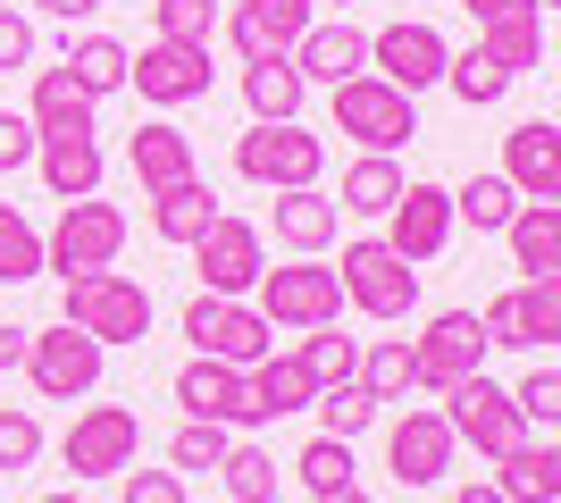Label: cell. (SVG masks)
Here are the masks:
<instances>
[{
	"label": "cell",
	"instance_id": "cell-1",
	"mask_svg": "<svg viewBox=\"0 0 561 503\" xmlns=\"http://www.w3.org/2000/svg\"><path fill=\"white\" fill-rule=\"evenodd\" d=\"M59 319L117 353V344H142V335H151V294H142L126 268H84V277H59Z\"/></svg>",
	"mask_w": 561,
	"mask_h": 503
},
{
	"label": "cell",
	"instance_id": "cell-2",
	"mask_svg": "<svg viewBox=\"0 0 561 503\" xmlns=\"http://www.w3.org/2000/svg\"><path fill=\"white\" fill-rule=\"evenodd\" d=\"M319 168H328V144L302 118H252V135H234V176L243 185L294 193V185H319Z\"/></svg>",
	"mask_w": 561,
	"mask_h": 503
},
{
	"label": "cell",
	"instance_id": "cell-3",
	"mask_svg": "<svg viewBox=\"0 0 561 503\" xmlns=\"http://www.w3.org/2000/svg\"><path fill=\"white\" fill-rule=\"evenodd\" d=\"M344 302L360 319H411L420 311V268L402 261L386 236H360V243H344Z\"/></svg>",
	"mask_w": 561,
	"mask_h": 503
},
{
	"label": "cell",
	"instance_id": "cell-4",
	"mask_svg": "<svg viewBox=\"0 0 561 503\" xmlns=\"http://www.w3.org/2000/svg\"><path fill=\"white\" fill-rule=\"evenodd\" d=\"M335 135H352L360 151H402L411 135H420V101L411 93H394L386 76H344L335 84Z\"/></svg>",
	"mask_w": 561,
	"mask_h": 503
},
{
	"label": "cell",
	"instance_id": "cell-5",
	"mask_svg": "<svg viewBox=\"0 0 561 503\" xmlns=\"http://www.w3.org/2000/svg\"><path fill=\"white\" fill-rule=\"evenodd\" d=\"M101 361H110V344H93L84 328L59 319V328H34V335H25V361H18V369L34 378L43 403H84V395L101 386Z\"/></svg>",
	"mask_w": 561,
	"mask_h": 503
},
{
	"label": "cell",
	"instance_id": "cell-6",
	"mask_svg": "<svg viewBox=\"0 0 561 503\" xmlns=\"http://www.w3.org/2000/svg\"><path fill=\"white\" fill-rule=\"evenodd\" d=\"M117 252H126V210L117 202H101V193L59 202V227L43 236V268L84 277V268H117Z\"/></svg>",
	"mask_w": 561,
	"mask_h": 503
},
{
	"label": "cell",
	"instance_id": "cell-7",
	"mask_svg": "<svg viewBox=\"0 0 561 503\" xmlns=\"http://www.w3.org/2000/svg\"><path fill=\"white\" fill-rule=\"evenodd\" d=\"M176 328L193 335V353L234 361V369H252V361H268V353H277V328L260 319V302H234V294H193Z\"/></svg>",
	"mask_w": 561,
	"mask_h": 503
},
{
	"label": "cell",
	"instance_id": "cell-8",
	"mask_svg": "<svg viewBox=\"0 0 561 503\" xmlns=\"http://www.w3.org/2000/svg\"><path fill=\"white\" fill-rule=\"evenodd\" d=\"M260 319L268 328H335L344 319V277L319 261H294V268H260V286H252Z\"/></svg>",
	"mask_w": 561,
	"mask_h": 503
},
{
	"label": "cell",
	"instance_id": "cell-9",
	"mask_svg": "<svg viewBox=\"0 0 561 503\" xmlns=\"http://www.w3.org/2000/svg\"><path fill=\"white\" fill-rule=\"evenodd\" d=\"M445 428L461 436L469 454H486V461H503L512 445H528V420H519L512 386H494L486 369H478V378H461V386L445 395Z\"/></svg>",
	"mask_w": 561,
	"mask_h": 503
},
{
	"label": "cell",
	"instance_id": "cell-10",
	"mask_svg": "<svg viewBox=\"0 0 561 503\" xmlns=\"http://www.w3.org/2000/svg\"><path fill=\"white\" fill-rule=\"evenodd\" d=\"M142 454V420L126 403H93V411H76V428L59 436V461L76 470V487L84 479H117V470H135Z\"/></svg>",
	"mask_w": 561,
	"mask_h": 503
},
{
	"label": "cell",
	"instance_id": "cell-11",
	"mask_svg": "<svg viewBox=\"0 0 561 503\" xmlns=\"http://www.w3.org/2000/svg\"><path fill=\"white\" fill-rule=\"evenodd\" d=\"M486 328H478V311H436L420 335H411V369H420L427 395H453L461 378H478L486 369Z\"/></svg>",
	"mask_w": 561,
	"mask_h": 503
},
{
	"label": "cell",
	"instance_id": "cell-12",
	"mask_svg": "<svg viewBox=\"0 0 561 503\" xmlns=\"http://www.w3.org/2000/svg\"><path fill=\"white\" fill-rule=\"evenodd\" d=\"M260 268H268V243H260V227L252 218H227L218 210L202 236H193V277H202V294H243L260 286Z\"/></svg>",
	"mask_w": 561,
	"mask_h": 503
},
{
	"label": "cell",
	"instance_id": "cell-13",
	"mask_svg": "<svg viewBox=\"0 0 561 503\" xmlns=\"http://www.w3.org/2000/svg\"><path fill=\"white\" fill-rule=\"evenodd\" d=\"M445 59H453V43L427 18H402V25H377L369 34V76H386V84L411 93V101H420L427 84H445Z\"/></svg>",
	"mask_w": 561,
	"mask_h": 503
},
{
	"label": "cell",
	"instance_id": "cell-14",
	"mask_svg": "<svg viewBox=\"0 0 561 503\" xmlns=\"http://www.w3.org/2000/svg\"><path fill=\"white\" fill-rule=\"evenodd\" d=\"M126 93H142L151 110H185V101L210 93V43H151L135 50V68H126Z\"/></svg>",
	"mask_w": 561,
	"mask_h": 503
},
{
	"label": "cell",
	"instance_id": "cell-15",
	"mask_svg": "<svg viewBox=\"0 0 561 503\" xmlns=\"http://www.w3.org/2000/svg\"><path fill=\"white\" fill-rule=\"evenodd\" d=\"M176 403H185V420H218V428H260L252 369H234V361H210V353H193L185 369H176Z\"/></svg>",
	"mask_w": 561,
	"mask_h": 503
},
{
	"label": "cell",
	"instance_id": "cell-16",
	"mask_svg": "<svg viewBox=\"0 0 561 503\" xmlns=\"http://www.w3.org/2000/svg\"><path fill=\"white\" fill-rule=\"evenodd\" d=\"M386 243H394L411 268H427V261L453 243V193L427 185V176H411V185H402V202L386 210Z\"/></svg>",
	"mask_w": 561,
	"mask_h": 503
},
{
	"label": "cell",
	"instance_id": "cell-17",
	"mask_svg": "<svg viewBox=\"0 0 561 503\" xmlns=\"http://www.w3.org/2000/svg\"><path fill=\"white\" fill-rule=\"evenodd\" d=\"M453 454H461V436L445 428V411H402L394 428H386V470L402 487H436L453 470Z\"/></svg>",
	"mask_w": 561,
	"mask_h": 503
},
{
	"label": "cell",
	"instance_id": "cell-18",
	"mask_svg": "<svg viewBox=\"0 0 561 503\" xmlns=\"http://www.w3.org/2000/svg\"><path fill=\"white\" fill-rule=\"evenodd\" d=\"M310 25H319V0H243V9L227 18V43L243 50V68H252V59L294 50Z\"/></svg>",
	"mask_w": 561,
	"mask_h": 503
},
{
	"label": "cell",
	"instance_id": "cell-19",
	"mask_svg": "<svg viewBox=\"0 0 561 503\" xmlns=\"http://www.w3.org/2000/svg\"><path fill=\"white\" fill-rule=\"evenodd\" d=\"M503 185L519 202H561V126L545 118H519L503 135Z\"/></svg>",
	"mask_w": 561,
	"mask_h": 503
},
{
	"label": "cell",
	"instance_id": "cell-20",
	"mask_svg": "<svg viewBox=\"0 0 561 503\" xmlns=\"http://www.w3.org/2000/svg\"><path fill=\"white\" fill-rule=\"evenodd\" d=\"M285 59H294V76H302V84H328V93H335L344 76L369 68V34H360L352 18H335V25H310V34L285 50Z\"/></svg>",
	"mask_w": 561,
	"mask_h": 503
},
{
	"label": "cell",
	"instance_id": "cell-21",
	"mask_svg": "<svg viewBox=\"0 0 561 503\" xmlns=\"http://www.w3.org/2000/svg\"><path fill=\"white\" fill-rule=\"evenodd\" d=\"M126 160H135L142 193H168V185H185V176H202V160H193V135H185V126H168V118L135 126V135H126Z\"/></svg>",
	"mask_w": 561,
	"mask_h": 503
},
{
	"label": "cell",
	"instance_id": "cell-22",
	"mask_svg": "<svg viewBox=\"0 0 561 503\" xmlns=\"http://www.w3.org/2000/svg\"><path fill=\"white\" fill-rule=\"evenodd\" d=\"M335 227H344L335 193H319V185H294V193H277V243L294 252V261H319V252L335 243Z\"/></svg>",
	"mask_w": 561,
	"mask_h": 503
},
{
	"label": "cell",
	"instance_id": "cell-23",
	"mask_svg": "<svg viewBox=\"0 0 561 503\" xmlns=\"http://www.w3.org/2000/svg\"><path fill=\"white\" fill-rule=\"evenodd\" d=\"M34 168H43L50 202H84V193H101V144H93V135H43V144H34Z\"/></svg>",
	"mask_w": 561,
	"mask_h": 503
},
{
	"label": "cell",
	"instance_id": "cell-24",
	"mask_svg": "<svg viewBox=\"0 0 561 503\" xmlns=\"http://www.w3.org/2000/svg\"><path fill=\"white\" fill-rule=\"evenodd\" d=\"M519 277H561V202H519V218L503 227Z\"/></svg>",
	"mask_w": 561,
	"mask_h": 503
},
{
	"label": "cell",
	"instance_id": "cell-25",
	"mask_svg": "<svg viewBox=\"0 0 561 503\" xmlns=\"http://www.w3.org/2000/svg\"><path fill=\"white\" fill-rule=\"evenodd\" d=\"M93 110H101V101L84 93L68 68H34V110H25V118L43 126V135H101Z\"/></svg>",
	"mask_w": 561,
	"mask_h": 503
},
{
	"label": "cell",
	"instance_id": "cell-26",
	"mask_svg": "<svg viewBox=\"0 0 561 503\" xmlns=\"http://www.w3.org/2000/svg\"><path fill=\"white\" fill-rule=\"evenodd\" d=\"M142 202H151V236L176 243V252H193V236L218 218V193L202 176H185V185H168V193H142Z\"/></svg>",
	"mask_w": 561,
	"mask_h": 503
},
{
	"label": "cell",
	"instance_id": "cell-27",
	"mask_svg": "<svg viewBox=\"0 0 561 503\" xmlns=\"http://www.w3.org/2000/svg\"><path fill=\"white\" fill-rule=\"evenodd\" d=\"M252 403H260V428H268L285 411L319 403V378L302 369V353H268V361H252Z\"/></svg>",
	"mask_w": 561,
	"mask_h": 503
},
{
	"label": "cell",
	"instance_id": "cell-28",
	"mask_svg": "<svg viewBox=\"0 0 561 503\" xmlns=\"http://www.w3.org/2000/svg\"><path fill=\"white\" fill-rule=\"evenodd\" d=\"M402 185H411V176L394 168V151H360V160L344 168V193H335V202H344V218H386L402 202Z\"/></svg>",
	"mask_w": 561,
	"mask_h": 503
},
{
	"label": "cell",
	"instance_id": "cell-29",
	"mask_svg": "<svg viewBox=\"0 0 561 503\" xmlns=\"http://www.w3.org/2000/svg\"><path fill=\"white\" fill-rule=\"evenodd\" d=\"M494 495L503 503H561V479H553V445H512V454L494 461Z\"/></svg>",
	"mask_w": 561,
	"mask_h": 503
},
{
	"label": "cell",
	"instance_id": "cell-30",
	"mask_svg": "<svg viewBox=\"0 0 561 503\" xmlns=\"http://www.w3.org/2000/svg\"><path fill=\"white\" fill-rule=\"evenodd\" d=\"M512 344L519 353L561 344V277H519L512 286Z\"/></svg>",
	"mask_w": 561,
	"mask_h": 503
},
{
	"label": "cell",
	"instance_id": "cell-31",
	"mask_svg": "<svg viewBox=\"0 0 561 503\" xmlns=\"http://www.w3.org/2000/svg\"><path fill=\"white\" fill-rule=\"evenodd\" d=\"M59 68H68L93 101H110V93H126V68H135V50L117 43V34H84V43H68V59H59Z\"/></svg>",
	"mask_w": 561,
	"mask_h": 503
},
{
	"label": "cell",
	"instance_id": "cell-32",
	"mask_svg": "<svg viewBox=\"0 0 561 503\" xmlns=\"http://www.w3.org/2000/svg\"><path fill=\"white\" fill-rule=\"evenodd\" d=\"M302 76H294V59H252V68H243V101H252V118H302Z\"/></svg>",
	"mask_w": 561,
	"mask_h": 503
},
{
	"label": "cell",
	"instance_id": "cell-33",
	"mask_svg": "<svg viewBox=\"0 0 561 503\" xmlns=\"http://www.w3.org/2000/svg\"><path fill=\"white\" fill-rule=\"evenodd\" d=\"M352 386H360L377 411L402 403V395L420 386V369H411V335H386V344H369V353H360V378H352Z\"/></svg>",
	"mask_w": 561,
	"mask_h": 503
},
{
	"label": "cell",
	"instance_id": "cell-34",
	"mask_svg": "<svg viewBox=\"0 0 561 503\" xmlns=\"http://www.w3.org/2000/svg\"><path fill=\"white\" fill-rule=\"evenodd\" d=\"M445 93L461 101V110H494V101L512 93V68L469 43V50H453V59H445Z\"/></svg>",
	"mask_w": 561,
	"mask_h": 503
},
{
	"label": "cell",
	"instance_id": "cell-35",
	"mask_svg": "<svg viewBox=\"0 0 561 503\" xmlns=\"http://www.w3.org/2000/svg\"><path fill=\"white\" fill-rule=\"evenodd\" d=\"M478 50L486 59H503V68H537L545 59V9H512V18H494V25H478Z\"/></svg>",
	"mask_w": 561,
	"mask_h": 503
},
{
	"label": "cell",
	"instance_id": "cell-36",
	"mask_svg": "<svg viewBox=\"0 0 561 503\" xmlns=\"http://www.w3.org/2000/svg\"><path fill=\"white\" fill-rule=\"evenodd\" d=\"M512 218H519V193L503 185V168H494V176H469V185L453 193V227H478V236H503Z\"/></svg>",
	"mask_w": 561,
	"mask_h": 503
},
{
	"label": "cell",
	"instance_id": "cell-37",
	"mask_svg": "<svg viewBox=\"0 0 561 503\" xmlns=\"http://www.w3.org/2000/svg\"><path fill=\"white\" fill-rule=\"evenodd\" d=\"M218 479H227V503H277L285 470H277V454H260V445H243V436H234L227 461H218Z\"/></svg>",
	"mask_w": 561,
	"mask_h": 503
},
{
	"label": "cell",
	"instance_id": "cell-38",
	"mask_svg": "<svg viewBox=\"0 0 561 503\" xmlns=\"http://www.w3.org/2000/svg\"><path fill=\"white\" fill-rule=\"evenodd\" d=\"M25 277H43V227L18 202H0V286H25Z\"/></svg>",
	"mask_w": 561,
	"mask_h": 503
},
{
	"label": "cell",
	"instance_id": "cell-39",
	"mask_svg": "<svg viewBox=\"0 0 561 503\" xmlns=\"http://www.w3.org/2000/svg\"><path fill=\"white\" fill-rule=\"evenodd\" d=\"M302 369L319 378V395H328V386H352L360 378V344L335 335V328H302Z\"/></svg>",
	"mask_w": 561,
	"mask_h": 503
},
{
	"label": "cell",
	"instance_id": "cell-40",
	"mask_svg": "<svg viewBox=\"0 0 561 503\" xmlns=\"http://www.w3.org/2000/svg\"><path fill=\"white\" fill-rule=\"evenodd\" d=\"M294 479H302L310 495H335V487H360V479H352V445H344V436H310L302 454H294Z\"/></svg>",
	"mask_w": 561,
	"mask_h": 503
},
{
	"label": "cell",
	"instance_id": "cell-41",
	"mask_svg": "<svg viewBox=\"0 0 561 503\" xmlns=\"http://www.w3.org/2000/svg\"><path fill=\"white\" fill-rule=\"evenodd\" d=\"M310 411H319V436H344V445L377 428V403L360 395V386H328V395H319Z\"/></svg>",
	"mask_w": 561,
	"mask_h": 503
},
{
	"label": "cell",
	"instance_id": "cell-42",
	"mask_svg": "<svg viewBox=\"0 0 561 503\" xmlns=\"http://www.w3.org/2000/svg\"><path fill=\"white\" fill-rule=\"evenodd\" d=\"M227 445H234V428H218V420H185V428L168 436V461H176V470H218Z\"/></svg>",
	"mask_w": 561,
	"mask_h": 503
},
{
	"label": "cell",
	"instance_id": "cell-43",
	"mask_svg": "<svg viewBox=\"0 0 561 503\" xmlns=\"http://www.w3.org/2000/svg\"><path fill=\"white\" fill-rule=\"evenodd\" d=\"M160 43H210L218 34V0H151Z\"/></svg>",
	"mask_w": 561,
	"mask_h": 503
},
{
	"label": "cell",
	"instance_id": "cell-44",
	"mask_svg": "<svg viewBox=\"0 0 561 503\" xmlns=\"http://www.w3.org/2000/svg\"><path fill=\"white\" fill-rule=\"evenodd\" d=\"M34 461H43V420H34V411H9V403H0V470L18 479V470H34Z\"/></svg>",
	"mask_w": 561,
	"mask_h": 503
},
{
	"label": "cell",
	"instance_id": "cell-45",
	"mask_svg": "<svg viewBox=\"0 0 561 503\" xmlns=\"http://www.w3.org/2000/svg\"><path fill=\"white\" fill-rule=\"evenodd\" d=\"M512 403H519L528 428H553L561 436V369H528V378L512 386Z\"/></svg>",
	"mask_w": 561,
	"mask_h": 503
},
{
	"label": "cell",
	"instance_id": "cell-46",
	"mask_svg": "<svg viewBox=\"0 0 561 503\" xmlns=\"http://www.w3.org/2000/svg\"><path fill=\"white\" fill-rule=\"evenodd\" d=\"M34 144H43V126L25 118V110H0V176L34 168Z\"/></svg>",
	"mask_w": 561,
	"mask_h": 503
},
{
	"label": "cell",
	"instance_id": "cell-47",
	"mask_svg": "<svg viewBox=\"0 0 561 503\" xmlns=\"http://www.w3.org/2000/svg\"><path fill=\"white\" fill-rule=\"evenodd\" d=\"M117 495L126 503H185V479L176 470H117Z\"/></svg>",
	"mask_w": 561,
	"mask_h": 503
},
{
	"label": "cell",
	"instance_id": "cell-48",
	"mask_svg": "<svg viewBox=\"0 0 561 503\" xmlns=\"http://www.w3.org/2000/svg\"><path fill=\"white\" fill-rule=\"evenodd\" d=\"M9 68H34V25H25L18 9H0V76Z\"/></svg>",
	"mask_w": 561,
	"mask_h": 503
},
{
	"label": "cell",
	"instance_id": "cell-49",
	"mask_svg": "<svg viewBox=\"0 0 561 503\" xmlns=\"http://www.w3.org/2000/svg\"><path fill=\"white\" fill-rule=\"evenodd\" d=\"M478 25H494V18H512V9H537V0H461Z\"/></svg>",
	"mask_w": 561,
	"mask_h": 503
},
{
	"label": "cell",
	"instance_id": "cell-50",
	"mask_svg": "<svg viewBox=\"0 0 561 503\" xmlns=\"http://www.w3.org/2000/svg\"><path fill=\"white\" fill-rule=\"evenodd\" d=\"M34 9H43V18H59V25H76V18H93L101 0H34Z\"/></svg>",
	"mask_w": 561,
	"mask_h": 503
},
{
	"label": "cell",
	"instance_id": "cell-51",
	"mask_svg": "<svg viewBox=\"0 0 561 503\" xmlns=\"http://www.w3.org/2000/svg\"><path fill=\"white\" fill-rule=\"evenodd\" d=\"M25 335H34V328H0V369H18V361H25Z\"/></svg>",
	"mask_w": 561,
	"mask_h": 503
},
{
	"label": "cell",
	"instance_id": "cell-52",
	"mask_svg": "<svg viewBox=\"0 0 561 503\" xmlns=\"http://www.w3.org/2000/svg\"><path fill=\"white\" fill-rule=\"evenodd\" d=\"M453 503H503V495H494V479H486V487H461Z\"/></svg>",
	"mask_w": 561,
	"mask_h": 503
},
{
	"label": "cell",
	"instance_id": "cell-53",
	"mask_svg": "<svg viewBox=\"0 0 561 503\" xmlns=\"http://www.w3.org/2000/svg\"><path fill=\"white\" fill-rule=\"evenodd\" d=\"M310 503H377V495H360V487H335V495H310Z\"/></svg>",
	"mask_w": 561,
	"mask_h": 503
},
{
	"label": "cell",
	"instance_id": "cell-54",
	"mask_svg": "<svg viewBox=\"0 0 561 503\" xmlns=\"http://www.w3.org/2000/svg\"><path fill=\"white\" fill-rule=\"evenodd\" d=\"M43 503H84V495H43Z\"/></svg>",
	"mask_w": 561,
	"mask_h": 503
},
{
	"label": "cell",
	"instance_id": "cell-55",
	"mask_svg": "<svg viewBox=\"0 0 561 503\" xmlns=\"http://www.w3.org/2000/svg\"><path fill=\"white\" fill-rule=\"evenodd\" d=\"M553 479H561V445H553Z\"/></svg>",
	"mask_w": 561,
	"mask_h": 503
},
{
	"label": "cell",
	"instance_id": "cell-56",
	"mask_svg": "<svg viewBox=\"0 0 561 503\" xmlns=\"http://www.w3.org/2000/svg\"><path fill=\"white\" fill-rule=\"evenodd\" d=\"M553 68H561V34H553Z\"/></svg>",
	"mask_w": 561,
	"mask_h": 503
},
{
	"label": "cell",
	"instance_id": "cell-57",
	"mask_svg": "<svg viewBox=\"0 0 561 503\" xmlns=\"http://www.w3.org/2000/svg\"><path fill=\"white\" fill-rule=\"evenodd\" d=\"M537 9H561V0H537Z\"/></svg>",
	"mask_w": 561,
	"mask_h": 503
},
{
	"label": "cell",
	"instance_id": "cell-58",
	"mask_svg": "<svg viewBox=\"0 0 561 503\" xmlns=\"http://www.w3.org/2000/svg\"><path fill=\"white\" fill-rule=\"evenodd\" d=\"M335 9H352V0H335Z\"/></svg>",
	"mask_w": 561,
	"mask_h": 503
},
{
	"label": "cell",
	"instance_id": "cell-59",
	"mask_svg": "<svg viewBox=\"0 0 561 503\" xmlns=\"http://www.w3.org/2000/svg\"><path fill=\"white\" fill-rule=\"evenodd\" d=\"M0 378H9V369H0Z\"/></svg>",
	"mask_w": 561,
	"mask_h": 503
},
{
	"label": "cell",
	"instance_id": "cell-60",
	"mask_svg": "<svg viewBox=\"0 0 561 503\" xmlns=\"http://www.w3.org/2000/svg\"><path fill=\"white\" fill-rule=\"evenodd\" d=\"M0 9H9V0H0Z\"/></svg>",
	"mask_w": 561,
	"mask_h": 503
}]
</instances>
